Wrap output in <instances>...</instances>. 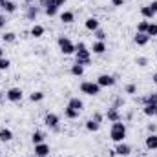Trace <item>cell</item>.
Here are the masks:
<instances>
[{
  "label": "cell",
  "instance_id": "6da1fadb",
  "mask_svg": "<svg viewBox=\"0 0 157 157\" xmlns=\"http://www.w3.org/2000/svg\"><path fill=\"white\" fill-rule=\"evenodd\" d=\"M75 62L84 66V68L91 64V51L86 48L84 42H77L75 44Z\"/></svg>",
  "mask_w": 157,
  "mask_h": 157
},
{
  "label": "cell",
  "instance_id": "7a4b0ae2",
  "mask_svg": "<svg viewBox=\"0 0 157 157\" xmlns=\"http://www.w3.org/2000/svg\"><path fill=\"white\" fill-rule=\"evenodd\" d=\"M126 133H128V130H126V124L124 122H112V130H110V139L113 141V143H122L124 139H126Z\"/></svg>",
  "mask_w": 157,
  "mask_h": 157
},
{
  "label": "cell",
  "instance_id": "3957f363",
  "mask_svg": "<svg viewBox=\"0 0 157 157\" xmlns=\"http://www.w3.org/2000/svg\"><path fill=\"white\" fill-rule=\"evenodd\" d=\"M57 46H59V49H60L62 55H73V53H75V42L70 39V37L60 35V37L57 39Z\"/></svg>",
  "mask_w": 157,
  "mask_h": 157
},
{
  "label": "cell",
  "instance_id": "277c9868",
  "mask_svg": "<svg viewBox=\"0 0 157 157\" xmlns=\"http://www.w3.org/2000/svg\"><path fill=\"white\" fill-rule=\"evenodd\" d=\"M80 93L95 97V95L101 93V86L97 82H93V80H84V82H80Z\"/></svg>",
  "mask_w": 157,
  "mask_h": 157
},
{
  "label": "cell",
  "instance_id": "5b68a950",
  "mask_svg": "<svg viewBox=\"0 0 157 157\" xmlns=\"http://www.w3.org/2000/svg\"><path fill=\"white\" fill-rule=\"evenodd\" d=\"M44 124H46L51 132H60V117H59L57 113L48 112V113L44 115Z\"/></svg>",
  "mask_w": 157,
  "mask_h": 157
},
{
  "label": "cell",
  "instance_id": "8992f818",
  "mask_svg": "<svg viewBox=\"0 0 157 157\" xmlns=\"http://www.w3.org/2000/svg\"><path fill=\"white\" fill-rule=\"evenodd\" d=\"M6 99H7L9 102H22V99H24V91H22V88H18V86L9 88V90L6 91Z\"/></svg>",
  "mask_w": 157,
  "mask_h": 157
},
{
  "label": "cell",
  "instance_id": "52a82bcc",
  "mask_svg": "<svg viewBox=\"0 0 157 157\" xmlns=\"http://www.w3.org/2000/svg\"><path fill=\"white\" fill-rule=\"evenodd\" d=\"M101 88H112V86H115L117 84V78L113 77V75H110V73H102V75H99L97 80H95Z\"/></svg>",
  "mask_w": 157,
  "mask_h": 157
},
{
  "label": "cell",
  "instance_id": "ba28073f",
  "mask_svg": "<svg viewBox=\"0 0 157 157\" xmlns=\"http://www.w3.org/2000/svg\"><path fill=\"white\" fill-rule=\"evenodd\" d=\"M39 13H40V7L37 4H29V6H26V9H24V17H26L28 20H31V22L37 20Z\"/></svg>",
  "mask_w": 157,
  "mask_h": 157
},
{
  "label": "cell",
  "instance_id": "9c48e42d",
  "mask_svg": "<svg viewBox=\"0 0 157 157\" xmlns=\"http://www.w3.org/2000/svg\"><path fill=\"white\" fill-rule=\"evenodd\" d=\"M104 119H108L110 122H119V121H122V115H121L119 108H115V106H110V108L106 110V113H104Z\"/></svg>",
  "mask_w": 157,
  "mask_h": 157
},
{
  "label": "cell",
  "instance_id": "30bf717a",
  "mask_svg": "<svg viewBox=\"0 0 157 157\" xmlns=\"http://www.w3.org/2000/svg\"><path fill=\"white\" fill-rule=\"evenodd\" d=\"M106 49H108L106 42H102V40H95V42L91 44V49H90V51H91L93 55H104Z\"/></svg>",
  "mask_w": 157,
  "mask_h": 157
},
{
  "label": "cell",
  "instance_id": "8fae6325",
  "mask_svg": "<svg viewBox=\"0 0 157 157\" xmlns=\"http://www.w3.org/2000/svg\"><path fill=\"white\" fill-rule=\"evenodd\" d=\"M49 152H51V148H49V144L46 141L40 143V144H35V157H48Z\"/></svg>",
  "mask_w": 157,
  "mask_h": 157
},
{
  "label": "cell",
  "instance_id": "7c38bea8",
  "mask_svg": "<svg viewBox=\"0 0 157 157\" xmlns=\"http://www.w3.org/2000/svg\"><path fill=\"white\" fill-rule=\"evenodd\" d=\"M113 150L117 152V155H122V157H128L132 154V146L126 144L124 141H122V143H115V148H113Z\"/></svg>",
  "mask_w": 157,
  "mask_h": 157
},
{
  "label": "cell",
  "instance_id": "4fadbf2b",
  "mask_svg": "<svg viewBox=\"0 0 157 157\" xmlns=\"http://www.w3.org/2000/svg\"><path fill=\"white\" fill-rule=\"evenodd\" d=\"M59 18H60L62 24H71V22H75V13L70 11V9H66V11L59 13Z\"/></svg>",
  "mask_w": 157,
  "mask_h": 157
},
{
  "label": "cell",
  "instance_id": "5bb4252c",
  "mask_svg": "<svg viewBox=\"0 0 157 157\" xmlns=\"http://www.w3.org/2000/svg\"><path fill=\"white\" fill-rule=\"evenodd\" d=\"M84 28H86L88 31H91V33H93V31H97L101 26H99V20H97L95 17H88V18L84 20Z\"/></svg>",
  "mask_w": 157,
  "mask_h": 157
},
{
  "label": "cell",
  "instance_id": "9a60e30c",
  "mask_svg": "<svg viewBox=\"0 0 157 157\" xmlns=\"http://www.w3.org/2000/svg\"><path fill=\"white\" fill-rule=\"evenodd\" d=\"M155 15H157V13L150 7V4H148V6H141V17H143L144 20H152Z\"/></svg>",
  "mask_w": 157,
  "mask_h": 157
},
{
  "label": "cell",
  "instance_id": "2e32d148",
  "mask_svg": "<svg viewBox=\"0 0 157 157\" xmlns=\"http://www.w3.org/2000/svg\"><path fill=\"white\" fill-rule=\"evenodd\" d=\"M68 106L73 108V110H77V112H82V110H84V101L78 99V97H71V99L68 101Z\"/></svg>",
  "mask_w": 157,
  "mask_h": 157
},
{
  "label": "cell",
  "instance_id": "e0dca14e",
  "mask_svg": "<svg viewBox=\"0 0 157 157\" xmlns=\"http://www.w3.org/2000/svg\"><path fill=\"white\" fill-rule=\"evenodd\" d=\"M44 33H46V28H44V26H40V24H33V28L29 29V35H31L33 39H40Z\"/></svg>",
  "mask_w": 157,
  "mask_h": 157
},
{
  "label": "cell",
  "instance_id": "ac0fdd59",
  "mask_svg": "<svg viewBox=\"0 0 157 157\" xmlns=\"http://www.w3.org/2000/svg\"><path fill=\"white\" fill-rule=\"evenodd\" d=\"M144 146L148 150H157V133H150L146 139H144Z\"/></svg>",
  "mask_w": 157,
  "mask_h": 157
},
{
  "label": "cell",
  "instance_id": "d6986e66",
  "mask_svg": "<svg viewBox=\"0 0 157 157\" xmlns=\"http://www.w3.org/2000/svg\"><path fill=\"white\" fill-rule=\"evenodd\" d=\"M44 13H46L48 17H57V15H59V6H57L55 2L49 0V4L44 7Z\"/></svg>",
  "mask_w": 157,
  "mask_h": 157
},
{
  "label": "cell",
  "instance_id": "ffe728a7",
  "mask_svg": "<svg viewBox=\"0 0 157 157\" xmlns=\"http://www.w3.org/2000/svg\"><path fill=\"white\" fill-rule=\"evenodd\" d=\"M13 141V132L9 128H0V143H9Z\"/></svg>",
  "mask_w": 157,
  "mask_h": 157
},
{
  "label": "cell",
  "instance_id": "44dd1931",
  "mask_svg": "<svg viewBox=\"0 0 157 157\" xmlns=\"http://www.w3.org/2000/svg\"><path fill=\"white\" fill-rule=\"evenodd\" d=\"M133 42H135L137 46H146V44L150 42V37H148L146 33H135V37H133Z\"/></svg>",
  "mask_w": 157,
  "mask_h": 157
},
{
  "label": "cell",
  "instance_id": "7402d4cb",
  "mask_svg": "<svg viewBox=\"0 0 157 157\" xmlns=\"http://www.w3.org/2000/svg\"><path fill=\"white\" fill-rule=\"evenodd\" d=\"M31 141H33V144H40V143H44V141H46V133L40 132V130H35V132L31 133Z\"/></svg>",
  "mask_w": 157,
  "mask_h": 157
},
{
  "label": "cell",
  "instance_id": "603a6c76",
  "mask_svg": "<svg viewBox=\"0 0 157 157\" xmlns=\"http://www.w3.org/2000/svg\"><path fill=\"white\" fill-rule=\"evenodd\" d=\"M143 113H144L146 117H155L157 104H144V106H143Z\"/></svg>",
  "mask_w": 157,
  "mask_h": 157
},
{
  "label": "cell",
  "instance_id": "cb8c5ba5",
  "mask_svg": "<svg viewBox=\"0 0 157 157\" xmlns=\"http://www.w3.org/2000/svg\"><path fill=\"white\" fill-rule=\"evenodd\" d=\"M84 126H86V130H88V132H91V133H95V132H99V130H101V124H99L97 121H93V119H88Z\"/></svg>",
  "mask_w": 157,
  "mask_h": 157
},
{
  "label": "cell",
  "instance_id": "d4e9b609",
  "mask_svg": "<svg viewBox=\"0 0 157 157\" xmlns=\"http://www.w3.org/2000/svg\"><path fill=\"white\" fill-rule=\"evenodd\" d=\"M70 73H71L73 77H82V75H84V66H80V64H77V62H73L71 68H70Z\"/></svg>",
  "mask_w": 157,
  "mask_h": 157
},
{
  "label": "cell",
  "instance_id": "484cf974",
  "mask_svg": "<svg viewBox=\"0 0 157 157\" xmlns=\"http://www.w3.org/2000/svg\"><path fill=\"white\" fill-rule=\"evenodd\" d=\"M17 9H18L17 2H13V0H6V4H4V11H6L7 15H13Z\"/></svg>",
  "mask_w": 157,
  "mask_h": 157
},
{
  "label": "cell",
  "instance_id": "4316f807",
  "mask_svg": "<svg viewBox=\"0 0 157 157\" xmlns=\"http://www.w3.org/2000/svg\"><path fill=\"white\" fill-rule=\"evenodd\" d=\"M0 39H2L4 44H13V42L17 40V33H15V31H6Z\"/></svg>",
  "mask_w": 157,
  "mask_h": 157
},
{
  "label": "cell",
  "instance_id": "83f0119b",
  "mask_svg": "<svg viewBox=\"0 0 157 157\" xmlns=\"http://www.w3.org/2000/svg\"><path fill=\"white\" fill-rule=\"evenodd\" d=\"M78 113H80V112L73 110V108H70V106H66V108H64V117L70 119V121H75V119H78Z\"/></svg>",
  "mask_w": 157,
  "mask_h": 157
},
{
  "label": "cell",
  "instance_id": "f1b7e54d",
  "mask_svg": "<svg viewBox=\"0 0 157 157\" xmlns=\"http://www.w3.org/2000/svg\"><path fill=\"white\" fill-rule=\"evenodd\" d=\"M44 97H46V93H44V91H39V90L33 91V93H29V101H31V102H42Z\"/></svg>",
  "mask_w": 157,
  "mask_h": 157
},
{
  "label": "cell",
  "instance_id": "f546056e",
  "mask_svg": "<svg viewBox=\"0 0 157 157\" xmlns=\"http://www.w3.org/2000/svg\"><path fill=\"white\" fill-rule=\"evenodd\" d=\"M148 26H150V20H139L137 22V33H146L148 31Z\"/></svg>",
  "mask_w": 157,
  "mask_h": 157
},
{
  "label": "cell",
  "instance_id": "4dcf8cb0",
  "mask_svg": "<svg viewBox=\"0 0 157 157\" xmlns=\"http://www.w3.org/2000/svg\"><path fill=\"white\" fill-rule=\"evenodd\" d=\"M93 37H95V40H102V42H106V39H108V35H106V31L104 29H97V31H93Z\"/></svg>",
  "mask_w": 157,
  "mask_h": 157
},
{
  "label": "cell",
  "instance_id": "1f68e13d",
  "mask_svg": "<svg viewBox=\"0 0 157 157\" xmlns=\"http://www.w3.org/2000/svg\"><path fill=\"white\" fill-rule=\"evenodd\" d=\"M143 104H157V95L155 93H148V95L143 99Z\"/></svg>",
  "mask_w": 157,
  "mask_h": 157
},
{
  "label": "cell",
  "instance_id": "d6a6232c",
  "mask_svg": "<svg viewBox=\"0 0 157 157\" xmlns=\"http://www.w3.org/2000/svg\"><path fill=\"white\" fill-rule=\"evenodd\" d=\"M124 93H128V95H135V93H137V84H133V82L126 84V86H124Z\"/></svg>",
  "mask_w": 157,
  "mask_h": 157
},
{
  "label": "cell",
  "instance_id": "836d02e7",
  "mask_svg": "<svg viewBox=\"0 0 157 157\" xmlns=\"http://www.w3.org/2000/svg\"><path fill=\"white\" fill-rule=\"evenodd\" d=\"M146 35L152 39V37H157V22H150V26H148V31H146Z\"/></svg>",
  "mask_w": 157,
  "mask_h": 157
},
{
  "label": "cell",
  "instance_id": "e575fe53",
  "mask_svg": "<svg viewBox=\"0 0 157 157\" xmlns=\"http://www.w3.org/2000/svg\"><path fill=\"white\" fill-rule=\"evenodd\" d=\"M148 62H150V60H148V57H137V59H135V64H137L139 68H146V66H148Z\"/></svg>",
  "mask_w": 157,
  "mask_h": 157
},
{
  "label": "cell",
  "instance_id": "d590c367",
  "mask_svg": "<svg viewBox=\"0 0 157 157\" xmlns=\"http://www.w3.org/2000/svg\"><path fill=\"white\" fill-rule=\"evenodd\" d=\"M9 66H11V60L9 59H0V71H6V70H9Z\"/></svg>",
  "mask_w": 157,
  "mask_h": 157
},
{
  "label": "cell",
  "instance_id": "8d00e7d4",
  "mask_svg": "<svg viewBox=\"0 0 157 157\" xmlns=\"http://www.w3.org/2000/svg\"><path fill=\"white\" fill-rule=\"evenodd\" d=\"M93 121H97V122H99V124H101V122H102V121H104V115H102V113H101V112H95V113H93Z\"/></svg>",
  "mask_w": 157,
  "mask_h": 157
},
{
  "label": "cell",
  "instance_id": "74e56055",
  "mask_svg": "<svg viewBox=\"0 0 157 157\" xmlns=\"http://www.w3.org/2000/svg\"><path fill=\"white\" fill-rule=\"evenodd\" d=\"M146 130H148V133H157V124L155 122H150V124L146 126Z\"/></svg>",
  "mask_w": 157,
  "mask_h": 157
},
{
  "label": "cell",
  "instance_id": "f35d334b",
  "mask_svg": "<svg viewBox=\"0 0 157 157\" xmlns=\"http://www.w3.org/2000/svg\"><path fill=\"white\" fill-rule=\"evenodd\" d=\"M112 6L113 7H121V6H124V0H112Z\"/></svg>",
  "mask_w": 157,
  "mask_h": 157
},
{
  "label": "cell",
  "instance_id": "ab89813d",
  "mask_svg": "<svg viewBox=\"0 0 157 157\" xmlns=\"http://www.w3.org/2000/svg\"><path fill=\"white\" fill-rule=\"evenodd\" d=\"M48 4H49V0H37V6L39 7H46Z\"/></svg>",
  "mask_w": 157,
  "mask_h": 157
},
{
  "label": "cell",
  "instance_id": "60d3db41",
  "mask_svg": "<svg viewBox=\"0 0 157 157\" xmlns=\"http://www.w3.org/2000/svg\"><path fill=\"white\" fill-rule=\"evenodd\" d=\"M6 15H0V29H4V26H6Z\"/></svg>",
  "mask_w": 157,
  "mask_h": 157
},
{
  "label": "cell",
  "instance_id": "b9f144b4",
  "mask_svg": "<svg viewBox=\"0 0 157 157\" xmlns=\"http://www.w3.org/2000/svg\"><path fill=\"white\" fill-rule=\"evenodd\" d=\"M51 2H55V4H57V6L60 7V6H64V4H66L68 0H51Z\"/></svg>",
  "mask_w": 157,
  "mask_h": 157
},
{
  "label": "cell",
  "instance_id": "7bdbcfd3",
  "mask_svg": "<svg viewBox=\"0 0 157 157\" xmlns=\"http://www.w3.org/2000/svg\"><path fill=\"white\" fill-rule=\"evenodd\" d=\"M150 7H152V9L157 13V0H152V2H150Z\"/></svg>",
  "mask_w": 157,
  "mask_h": 157
},
{
  "label": "cell",
  "instance_id": "ee69618b",
  "mask_svg": "<svg viewBox=\"0 0 157 157\" xmlns=\"http://www.w3.org/2000/svg\"><path fill=\"white\" fill-rule=\"evenodd\" d=\"M4 99H6V91H0V104L4 102Z\"/></svg>",
  "mask_w": 157,
  "mask_h": 157
},
{
  "label": "cell",
  "instance_id": "f6af8a7d",
  "mask_svg": "<svg viewBox=\"0 0 157 157\" xmlns=\"http://www.w3.org/2000/svg\"><path fill=\"white\" fill-rule=\"evenodd\" d=\"M126 119H128V121H132V119H133V113H132V112H128V113H126Z\"/></svg>",
  "mask_w": 157,
  "mask_h": 157
},
{
  "label": "cell",
  "instance_id": "bcb514c9",
  "mask_svg": "<svg viewBox=\"0 0 157 157\" xmlns=\"http://www.w3.org/2000/svg\"><path fill=\"white\" fill-rule=\"evenodd\" d=\"M35 2H37V0H24V4H26V6H29V4H35Z\"/></svg>",
  "mask_w": 157,
  "mask_h": 157
},
{
  "label": "cell",
  "instance_id": "7dc6e473",
  "mask_svg": "<svg viewBox=\"0 0 157 157\" xmlns=\"http://www.w3.org/2000/svg\"><path fill=\"white\" fill-rule=\"evenodd\" d=\"M152 80H154V84H157V71L152 75Z\"/></svg>",
  "mask_w": 157,
  "mask_h": 157
},
{
  "label": "cell",
  "instance_id": "c3c4849f",
  "mask_svg": "<svg viewBox=\"0 0 157 157\" xmlns=\"http://www.w3.org/2000/svg\"><path fill=\"white\" fill-rule=\"evenodd\" d=\"M4 4H6V0H0V9H4Z\"/></svg>",
  "mask_w": 157,
  "mask_h": 157
},
{
  "label": "cell",
  "instance_id": "681fc988",
  "mask_svg": "<svg viewBox=\"0 0 157 157\" xmlns=\"http://www.w3.org/2000/svg\"><path fill=\"white\" fill-rule=\"evenodd\" d=\"M0 59H4V49L0 48Z\"/></svg>",
  "mask_w": 157,
  "mask_h": 157
},
{
  "label": "cell",
  "instance_id": "f907efd6",
  "mask_svg": "<svg viewBox=\"0 0 157 157\" xmlns=\"http://www.w3.org/2000/svg\"><path fill=\"white\" fill-rule=\"evenodd\" d=\"M77 2H84V0H77Z\"/></svg>",
  "mask_w": 157,
  "mask_h": 157
},
{
  "label": "cell",
  "instance_id": "816d5d0a",
  "mask_svg": "<svg viewBox=\"0 0 157 157\" xmlns=\"http://www.w3.org/2000/svg\"><path fill=\"white\" fill-rule=\"evenodd\" d=\"M0 157H2V150H0Z\"/></svg>",
  "mask_w": 157,
  "mask_h": 157
},
{
  "label": "cell",
  "instance_id": "f5cc1de1",
  "mask_svg": "<svg viewBox=\"0 0 157 157\" xmlns=\"http://www.w3.org/2000/svg\"><path fill=\"white\" fill-rule=\"evenodd\" d=\"M0 42H2V39H0Z\"/></svg>",
  "mask_w": 157,
  "mask_h": 157
},
{
  "label": "cell",
  "instance_id": "db71d44e",
  "mask_svg": "<svg viewBox=\"0 0 157 157\" xmlns=\"http://www.w3.org/2000/svg\"><path fill=\"white\" fill-rule=\"evenodd\" d=\"M155 117H157V113H155Z\"/></svg>",
  "mask_w": 157,
  "mask_h": 157
},
{
  "label": "cell",
  "instance_id": "11a10c76",
  "mask_svg": "<svg viewBox=\"0 0 157 157\" xmlns=\"http://www.w3.org/2000/svg\"><path fill=\"white\" fill-rule=\"evenodd\" d=\"M33 157H35V155H33Z\"/></svg>",
  "mask_w": 157,
  "mask_h": 157
},
{
  "label": "cell",
  "instance_id": "9f6ffc18",
  "mask_svg": "<svg viewBox=\"0 0 157 157\" xmlns=\"http://www.w3.org/2000/svg\"><path fill=\"white\" fill-rule=\"evenodd\" d=\"M155 95H157V93H155Z\"/></svg>",
  "mask_w": 157,
  "mask_h": 157
}]
</instances>
